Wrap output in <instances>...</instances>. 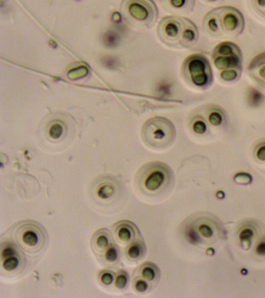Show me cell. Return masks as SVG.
Here are the masks:
<instances>
[{
    "label": "cell",
    "instance_id": "9",
    "mask_svg": "<svg viewBox=\"0 0 265 298\" xmlns=\"http://www.w3.org/2000/svg\"><path fill=\"white\" fill-rule=\"evenodd\" d=\"M17 237L21 246L29 252L37 251L42 246V232L34 225H25L21 228Z\"/></svg>",
    "mask_w": 265,
    "mask_h": 298
},
{
    "label": "cell",
    "instance_id": "20",
    "mask_svg": "<svg viewBox=\"0 0 265 298\" xmlns=\"http://www.w3.org/2000/svg\"><path fill=\"white\" fill-rule=\"evenodd\" d=\"M95 245L97 249L100 250L107 249L110 245V239L107 233L104 232H99L98 235L95 238Z\"/></svg>",
    "mask_w": 265,
    "mask_h": 298
},
{
    "label": "cell",
    "instance_id": "24",
    "mask_svg": "<svg viewBox=\"0 0 265 298\" xmlns=\"http://www.w3.org/2000/svg\"><path fill=\"white\" fill-rule=\"evenodd\" d=\"M250 3L253 11L265 18V0H250Z\"/></svg>",
    "mask_w": 265,
    "mask_h": 298
},
{
    "label": "cell",
    "instance_id": "29",
    "mask_svg": "<svg viewBox=\"0 0 265 298\" xmlns=\"http://www.w3.org/2000/svg\"><path fill=\"white\" fill-rule=\"evenodd\" d=\"M127 283V276L125 273H121L116 278L115 286L118 289H122Z\"/></svg>",
    "mask_w": 265,
    "mask_h": 298
},
{
    "label": "cell",
    "instance_id": "28",
    "mask_svg": "<svg viewBox=\"0 0 265 298\" xmlns=\"http://www.w3.org/2000/svg\"><path fill=\"white\" fill-rule=\"evenodd\" d=\"M15 254H17V252L14 246H11V245H7L6 246H3L2 253H1L2 259Z\"/></svg>",
    "mask_w": 265,
    "mask_h": 298
},
{
    "label": "cell",
    "instance_id": "2",
    "mask_svg": "<svg viewBox=\"0 0 265 298\" xmlns=\"http://www.w3.org/2000/svg\"><path fill=\"white\" fill-rule=\"evenodd\" d=\"M158 35L162 42L170 47L190 48L198 39V30L187 18L167 17L159 24Z\"/></svg>",
    "mask_w": 265,
    "mask_h": 298
},
{
    "label": "cell",
    "instance_id": "27",
    "mask_svg": "<svg viewBox=\"0 0 265 298\" xmlns=\"http://www.w3.org/2000/svg\"><path fill=\"white\" fill-rule=\"evenodd\" d=\"M100 281L102 282L103 284L107 285V286L111 285L113 283V281H114V276H113L111 272H103L100 274Z\"/></svg>",
    "mask_w": 265,
    "mask_h": 298
},
{
    "label": "cell",
    "instance_id": "16",
    "mask_svg": "<svg viewBox=\"0 0 265 298\" xmlns=\"http://www.w3.org/2000/svg\"><path fill=\"white\" fill-rule=\"evenodd\" d=\"M141 275L143 279L153 282L158 279L160 271L157 266L153 263H146L142 266Z\"/></svg>",
    "mask_w": 265,
    "mask_h": 298
},
{
    "label": "cell",
    "instance_id": "11",
    "mask_svg": "<svg viewBox=\"0 0 265 298\" xmlns=\"http://www.w3.org/2000/svg\"><path fill=\"white\" fill-rule=\"evenodd\" d=\"M249 74L259 85L265 87V53L256 56L249 64Z\"/></svg>",
    "mask_w": 265,
    "mask_h": 298
},
{
    "label": "cell",
    "instance_id": "1",
    "mask_svg": "<svg viewBox=\"0 0 265 298\" xmlns=\"http://www.w3.org/2000/svg\"><path fill=\"white\" fill-rule=\"evenodd\" d=\"M244 18L240 11L232 7H221L208 13L203 20L205 30L216 37H233L244 29Z\"/></svg>",
    "mask_w": 265,
    "mask_h": 298
},
{
    "label": "cell",
    "instance_id": "14",
    "mask_svg": "<svg viewBox=\"0 0 265 298\" xmlns=\"http://www.w3.org/2000/svg\"><path fill=\"white\" fill-rule=\"evenodd\" d=\"M48 136L51 140H59L61 137H64L67 132V127L65 124L61 122V120H53L47 129Z\"/></svg>",
    "mask_w": 265,
    "mask_h": 298
},
{
    "label": "cell",
    "instance_id": "25",
    "mask_svg": "<svg viewBox=\"0 0 265 298\" xmlns=\"http://www.w3.org/2000/svg\"><path fill=\"white\" fill-rule=\"evenodd\" d=\"M135 289L140 293L146 292L149 289V284L144 279H136L134 283Z\"/></svg>",
    "mask_w": 265,
    "mask_h": 298
},
{
    "label": "cell",
    "instance_id": "12",
    "mask_svg": "<svg viewBox=\"0 0 265 298\" xmlns=\"http://www.w3.org/2000/svg\"><path fill=\"white\" fill-rule=\"evenodd\" d=\"M163 8L173 14H187L192 11L195 0H161Z\"/></svg>",
    "mask_w": 265,
    "mask_h": 298
},
{
    "label": "cell",
    "instance_id": "22",
    "mask_svg": "<svg viewBox=\"0 0 265 298\" xmlns=\"http://www.w3.org/2000/svg\"><path fill=\"white\" fill-rule=\"evenodd\" d=\"M191 128L195 134H203L207 131L208 125L204 119L197 117L193 120Z\"/></svg>",
    "mask_w": 265,
    "mask_h": 298
},
{
    "label": "cell",
    "instance_id": "18",
    "mask_svg": "<svg viewBox=\"0 0 265 298\" xmlns=\"http://www.w3.org/2000/svg\"><path fill=\"white\" fill-rule=\"evenodd\" d=\"M20 263L21 261L18 257V254L13 255L2 259L3 269L7 272L14 271L19 267Z\"/></svg>",
    "mask_w": 265,
    "mask_h": 298
},
{
    "label": "cell",
    "instance_id": "32",
    "mask_svg": "<svg viewBox=\"0 0 265 298\" xmlns=\"http://www.w3.org/2000/svg\"><path fill=\"white\" fill-rule=\"evenodd\" d=\"M209 2H216V0H207Z\"/></svg>",
    "mask_w": 265,
    "mask_h": 298
},
{
    "label": "cell",
    "instance_id": "26",
    "mask_svg": "<svg viewBox=\"0 0 265 298\" xmlns=\"http://www.w3.org/2000/svg\"><path fill=\"white\" fill-rule=\"evenodd\" d=\"M255 156L259 161L265 162V142L260 143L256 147Z\"/></svg>",
    "mask_w": 265,
    "mask_h": 298
},
{
    "label": "cell",
    "instance_id": "21",
    "mask_svg": "<svg viewBox=\"0 0 265 298\" xmlns=\"http://www.w3.org/2000/svg\"><path fill=\"white\" fill-rule=\"evenodd\" d=\"M104 259L107 263H114L119 259V251L116 246H109L104 252Z\"/></svg>",
    "mask_w": 265,
    "mask_h": 298
},
{
    "label": "cell",
    "instance_id": "17",
    "mask_svg": "<svg viewBox=\"0 0 265 298\" xmlns=\"http://www.w3.org/2000/svg\"><path fill=\"white\" fill-rule=\"evenodd\" d=\"M254 236V229L251 226H244L240 229L239 232V239H240L241 246L244 249H247L250 246V242Z\"/></svg>",
    "mask_w": 265,
    "mask_h": 298
},
{
    "label": "cell",
    "instance_id": "4",
    "mask_svg": "<svg viewBox=\"0 0 265 298\" xmlns=\"http://www.w3.org/2000/svg\"><path fill=\"white\" fill-rule=\"evenodd\" d=\"M145 144L153 149H165L175 140L176 130L173 124L164 117H153L143 127Z\"/></svg>",
    "mask_w": 265,
    "mask_h": 298
},
{
    "label": "cell",
    "instance_id": "3",
    "mask_svg": "<svg viewBox=\"0 0 265 298\" xmlns=\"http://www.w3.org/2000/svg\"><path fill=\"white\" fill-rule=\"evenodd\" d=\"M136 183L142 193L149 197H157L166 193L173 183L171 169L164 163L153 162L140 169Z\"/></svg>",
    "mask_w": 265,
    "mask_h": 298
},
{
    "label": "cell",
    "instance_id": "31",
    "mask_svg": "<svg viewBox=\"0 0 265 298\" xmlns=\"http://www.w3.org/2000/svg\"><path fill=\"white\" fill-rule=\"evenodd\" d=\"M235 181L239 183H249L251 181V178L248 174H245V173H239L235 176Z\"/></svg>",
    "mask_w": 265,
    "mask_h": 298
},
{
    "label": "cell",
    "instance_id": "13",
    "mask_svg": "<svg viewBox=\"0 0 265 298\" xmlns=\"http://www.w3.org/2000/svg\"><path fill=\"white\" fill-rule=\"evenodd\" d=\"M117 238L123 242H129L132 240L136 236L134 226L132 224H118L115 229Z\"/></svg>",
    "mask_w": 265,
    "mask_h": 298
},
{
    "label": "cell",
    "instance_id": "19",
    "mask_svg": "<svg viewBox=\"0 0 265 298\" xmlns=\"http://www.w3.org/2000/svg\"><path fill=\"white\" fill-rule=\"evenodd\" d=\"M208 120L209 124L213 126H219L223 124L224 120V114L221 110H211L208 114Z\"/></svg>",
    "mask_w": 265,
    "mask_h": 298
},
{
    "label": "cell",
    "instance_id": "5",
    "mask_svg": "<svg viewBox=\"0 0 265 298\" xmlns=\"http://www.w3.org/2000/svg\"><path fill=\"white\" fill-rule=\"evenodd\" d=\"M121 13L127 24L138 28L150 27L157 18V8L152 0H124Z\"/></svg>",
    "mask_w": 265,
    "mask_h": 298
},
{
    "label": "cell",
    "instance_id": "10",
    "mask_svg": "<svg viewBox=\"0 0 265 298\" xmlns=\"http://www.w3.org/2000/svg\"><path fill=\"white\" fill-rule=\"evenodd\" d=\"M117 193L118 186L114 180H100L94 187V194L101 201H111Z\"/></svg>",
    "mask_w": 265,
    "mask_h": 298
},
{
    "label": "cell",
    "instance_id": "8",
    "mask_svg": "<svg viewBox=\"0 0 265 298\" xmlns=\"http://www.w3.org/2000/svg\"><path fill=\"white\" fill-rule=\"evenodd\" d=\"M212 59L216 68L221 71H242L243 55L241 50L235 43L230 41L219 43L213 50Z\"/></svg>",
    "mask_w": 265,
    "mask_h": 298
},
{
    "label": "cell",
    "instance_id": "15",
    "mask_svg": "<svg viewBox=\"0 0 265 298\" xmlns=\"http://www.w3.org/2000/svg\"><path fill=\"white\" fill-rule=\"evenodd\" d=\"M145 253V246L143 242H132L126 250L127 257L131 260H139L141 259Z\"/></svg>",
    "mask_w": 265,
    "mask_h": 298
},
{
    "label": "cell",
    "instance_id": "7",
    "mask_svg": "<svg viewBox=\"0 0 265 298\" xmlns=\"http://www.w3.org/2000/svg\"><path fill=\"white\" fill-rule=\"evenodd\" d=\"M221 234V226L211 217H197L186 228L185 236L190 243H212Z\"/></svg>",
    "mask_w": 265,
    "mask_h": 298
},
{
    "label": "cell",
    "instance_id": "30",
    "mask_svg": "<svg viewBox=\"0 0 265 298\" xmlns=\"http://www.w3.org/2000/svg\"><path fill=\"white\" fill-rule=\"evenodd\" d=\"M255 251L258 256H265V238H262L258 242H257V246L255 248Z\"/></svg>",
    "mask_w": 265,
    "mask_h": 298
},
{
    "label": "cell",
    "instance_id": "6",
    "mask_svg": "<svg viewBox=\"0 0 265 298\" xmlns=\"http://www.w3.org/2000/svg\"><path fill=\"white\" fill-rule=\"evenodd\" d=\"M183 72L187 81L200 90H206L213 84L211 65L204 54H194L187 57L183 64Z\"/></svg>",
    "mask_w": 265,
    "mask_h": 298
},
{
    "label": "cell",
    "instance_id": "23",
    "mask_svg": "<svg viewBox=\"0 0 265 298\" xmlns=\"http://www.w3.org/2000/svg\"><path fill=\"white\" fill-rule=\"evenodd\" d=\"M242 71L239 70H228L220 72V78L226 82H235L238 80Z\"/></svg>",
    "mask_w": 265,
    "mask_h": 298
}]
</instances>
